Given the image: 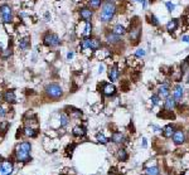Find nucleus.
Returning a JSON list of instances; mask_svg holds the SVG:
<instances>
[{
	"label": "nucleus",
	"instance_id": "obj_13",
	"mask_svg": "<svg viewBox=\"0 0 189 175\" xmlns=\"http://www.w3.org/2000/svg\"><path fill=\"white\" fill-rule=\"evenodd\" d=\"M119 74H120V71L117 69L116 66L108 68V78H110V81H111V82H116L117 78H119Z\"/></svg>",
	"mask_w": 189,
	"mask_h": 175
},
{
	"label": "nucleus",
	"instance_id": "obj_38",
	"mask_svg": "<svg viewBox=\"0 0 189 175\" xmlns=\"http://www.w3.org/2000/svg\"><path fill=\"white\" fill-rule=\"evenodd\" d=\"M135 56L136 57H144L145 56V51L144 49H137L136 53H135Z\"/></svg>",
	"mask_w": 189,
	"mask_h": 175
},
{
	"label": "nucleus",
	"instance_id": "obj_44",
	"mask_svg": "<svg viewBox=\"0 0 189 175\" xmlns=\"http://www.w3.org/2000/svg\"><path fill=\"white\" fill-rule=\"evenodd\" d=\"M100 72H103V66H102V64L100 66Z\"/></svg>",
	"mask_w": 189,
	"mask_h": 175
},
{
	"label": "nucleus",
	"instance_id": "obj_21",
	"mask_svg": "<svg viewBox=\"0 0 189 175\" xmlns=\"http://www.w3.org/2000/svg\"><path fill=\"white\" fill-rule=\"evenodd\" d=\"M174 126L173 125H168V126H165L164 127V130H163V136L164 137H172L173 136V134H174Z\"/></svg>",
	"mask_w": 189,
	"mask_h": 175
},
{
	"label": "nucleus",
	"instance_id": "obj_15",
	"mask_svg": "<svg viewBox=\"0 0 189 175\" xmlns=\"http://www.w3.org/2000/svg\"><path fill=\"white\" fill-rule=\"evenodd\" d=\"M90 49L93 51V52H97L99 49H101V40L97 39V38H91V42H90Z\"/></svg>",
	"mask_w": 189,
	"mask_h": 175
},
{
	"label": "nucleus",
	"instance_id": "obj_35",
	"mask_svg": "<svg viewBox=\"0 0 189 175\" xmlns=\"http://www.w3.org/2000/svg\"><path fill=\"white\" fill-rule=\"evenodd\" d=\"M165 5H167V9H168V11H170V13H172V11H174V9H175V5H174L173 3L167 1V3H165Z\"/></svg>",
	"mask_w": 189,
	"mask_h": 175
},
{
	"label": "nucleus",
	"instance_id": "obj_34",
	"mask_svg": "<svg viewBox=\"0 0 189 175\" xmlns=\"http://www.w3.org/2000/svg\"><path fill=\"white\" fill-rule=\"evenodd\" d=\"M7 130H8V122L0 121V131H1V132H5Z\"/></svg>",
	"mask_w": 189,
	"mask_h": 175
},
{
	"label": "nucleus",
	"instance_id": "obj_45",
	"mask_svg": "<svg viewBox=\"0 0 189 175\" xmlns=\"http://www.w3.org/2000/svg\"><path fill=\"white\" fill-rule=\"evenodd\" d=\"M3 98V93H1V91H0V100Z\"/></svg>",
	"mask_w": 189,
	"mask_h": 175
},
{
	"label": "nucleus",
	"instance_id": "obj_5",
	"mask_svg": "<svg viewBox=\"0 0 189 175\" xmlns=\"http://www.w3.org/2000/svg\"><path fill=\"white\" fill-rule=\"evenodd\" d=\"M0 16H1V22L8 24L13 20V9L8 4L0 5Z\"/></svg>",
	"mask_w": 189,
	"mask_h": 175
},
{
	"label": "nucleus",
	"instance_id": "obj_37",
	"mask_svg": "<svg viewBox=\"0 0 189 175\" xmlns=\"http://www.w3.org/2000/svg\"><path fill=\"white\" fill-rule=\"evenodd\" d=\"M189 67V57L185 59V61H184V63H183V66H182V73H183V72H184L187 68Z\"/></svg>",
	"mask_w": 189,
	"mask_h": 175
},
{
	"label": "nucleus",
	"instance_id": "obj_10",
	"mask_svg": "<svg viewBox=\"0 0 189 175\" xmlns=\"http://www.w3.org/2000/svg\"><path fill=\"white\" fill-rule=\"evenodd\" d=\"M102 93H103V96L111 97V96H114L116 93V87H115L112 83H103L102 84Z\"/></svg>",
	"mask_w": 189,
	"mask_h": 175
},
{
	"label": "nucleus",
	"instance_id": "obj_29",
	"mask_svg": "<svg viewBox=\"0 0 189 175\" xmlns=\"http://www.w3.org/2000/svg\"><path fill=\"white\" fill-rule=\"evenodd\" d=\"M148 19H149V23L151 24V25H154V27H159V20H158V18L155 16V15H153V14H151V15H149L148 16Z\"/></svg>",
	"mask_w": 189,
	"mask_h": 175
},
{
	"label": "nucleus",
	"instance_id": "obj_17",
	"mask_svg": "<svg viewBox=\"0 0 189 175\" xmlns=\"http://www.w3.org/2000/svg\"><path fill=\"white\" fill-rule=\"evenodd\" d=\"M173 97H174L175 101L182 100V97H183V87H182V84H176V86L174 87Z\"/></svg>",
	"mask_w": 189,
	"mask_h": 175
},
{
	"label": "nucleus",
	"instance_id": "obj_39",
	"mask_svg": "<svg viewBox=\"0 0 189 175\" xmlns=\"http://www.w3.org/2000/svg\"><path fill=\"white\" fill-rule=\"evenodd\" d=\"M5 116H7V110L3 106H0V117H5Z\"/></svg>",
	"mask_w": 189,
	"mask_h": 175
},
{
	"label": "nucleus",
	"instance_id": "obj_4",
	"mask_svg": "<svg viewBox=\"0 0 189 175\" xmlns=\"http://www.w3.org/2000/svg\"><path fill=\"white\" fill-rule=\"evenodd\" d=\"M127 32H129V39L131 44H137L140 42V38H141V25L139 23L132 24Z\"/></svg>",
	"mask_w": 189,
	"mask_h": 175
},
{
	"label": "nucleus",
	"instance_id": "obj_1",
	"mask_svg": "<svg viewBox=\"0 0 189 175\" xmlns=\"http://www.w3.org/2000/svg\"><path fill=\"white\" fill-rule=\"evenodd\" d=\"M100 14H99V19L101 23H110L112 19L115 14H116L117 11V7L116 4H115L112 0H106V1H103L101 8H100Z\"/></svg>",
	"mask_w": 189,
	"mask_h": 175
},
{
	"label": "nucleus",
	"instance_id": "obj_26",
	"mask_svg": "<svg viewBox=\"0 0 189 175\" xmlns=\"http://www.w3.org/2000/svg\"><path fill=\"white\" fill-rule=\"evenodd\" d=\"M73 135L77 136V137L84 136L86 135V129H84L83 126H76V127L73 129Z\"/></svg>",
	"mask_w": 189,
	"mask_h": 175
},
{
	"label": "nucleus",
	"instance_id": "obj_20",
	"mask_svg": "<svg viewBox=\"0 0 189 175\" xmlns=\"http://www.w3.org/2000/svg\"><path fill=\"white\" fill-rule=\"evenodd\" d=\"M102 0H88V8L92 10H99L102 5Z\"/></svg>",
	"mask_w": 189,
	"mask_h": 175
},
{
	"label": "nucleus",
	"instance_id": "obj_28",
	"mask_svg": "<svg viewBox=\"0 0 189 175\" xmlns=\"http://www.w3.org/2000/svg\"><path fill=\"white\" fill-rule=\"evenodd\" d=\"M146 175H160V171L159 169H158L156 166H153V168H148L146 169Z\"/></svg>",
	"mask_w": 189,
	"mask_h": 175
},
{
	"label": "nucleus",
	"instance_id": "obj_12",
	"mask_svg": "<svg viewBox=\"0 0 189 175\" xmlns=\"http://www.w3.org/2000/svg\"><path fill=\"white\" fill-rule=\"evenodd\" d=\"M170 95V91H169V84L168 83H163L161 86L159 87V92H158V96L161 98H168Z\"/></svg>",
	"mask_w": 189,
	"mask_h": 175
},
{
	"label": "nucleus",
	"instance_id": "obj_6",
	"mask_svg": "<svg viewBox=\"0 0 189 175\" xmlns=\"http://www.w3.org/2000/svg\"><path fill=\"white\" fill-rule=\"evenodd\" d=\"M43 43L44 45L49 47V48H56L61 44V39L57 34L54 33H47L44 37H43Z\"/></svg>",
	"mask_w": 189,
	"mask_h": 175
},
{
	"label": "nucleus",
	"instance_id": "obj_33",
	"mask_svg": "<svg viewBox=\"0 0 189 175\" xmlns=\"http://www.w3.org/2000/svg\"><path fill=\"white\" fill-rule=\"evenodd\" d=\"M0 53H1V57L4 59H7L10 54H11V51H10V48H7V49H3V51H0Z\"/></svg>",
	"mask_w": 189,
	"mask_h": 175
},
{
	"label": "nucleus",
	"instance_id": "obj_24",
	"mask_svg": "<svg viewBox=\"0 0 189 175\" xmlns=\"http://www.w3.org/2000/svg\"><path fill=\"white\" fill-rule=\"evenodd\" d=\"M90 42H91V38H90V37H83V38L81 39V43H80L81 51L90 49Z\"/></svg>",
	"mask_w": 189,
	"mask_h": 175
},
{
	"label": "nucleus",
	"instance_id": "obj_14",
	"mask_svg": "<svg viewBox=\"0 0 189 175\" xmlns=\"http://www.w3.org/2000/svg\"><path fill=\"white\" fill-rule=\"evenodd\" d=\"M3 98H4L5 102H8V104H14V102L16 101V97H15L14 91H10V89L3 95Z\"/></svg>",
	"mask_w": 189,
	"mask_h": 175
},
{
	"label": "nucleus",
	"instance_id": "obj_25",
	"mask_svg": "<svg viewBox=\"0 0 189 175\" xmlns=\"http://www.w3.org/2000/svg\"><path fill=\"white\" fill-rule=\"evenodd\" d=\"M23 134L25 135L27 137H35L37 136V130H34L33 127H30V126H27V127H24Z\"/></svg>",
	"mask_w": 189,
	"mask_h": 175
},
{
	"label": "nucleus",
	"instance_id": "obj_22",
	"mask_svg": "<svg viewBox=\"0 0 189 175\" xmlns=\"http://www.w3.org/2000/svg\"><path fill=\"white\" fill-rule=\"evenodd\" d=\"M84 23V31L81 33L83 37H90L92 33V23L91 22H83Z\"/></svg>",
	"mask_w": 189,
	"mask_h": 175
},
{
	"label": "nucleus",
	"instance_id": "obj_19",
	"mask_svg": "<svg viewBox=\"0 0 189 175\" xmlns=\"http://www.w3.org/2000/svg\"><path fill=\"white\" fill-rule=\"evenodd\" d=\"M176 28H178V19H172V20H169L167 23V31L169 33L175 32Z\"/></svg>",
	"mask_w": 189,
	"mask_h": 175
},
{
	"label": "nucleus",
	"instance_id": "obj_42",
	"mask_svg": "<svg viewBox=\"0 0 189 175\" xmlns=\"http://www.w3.org/2000/svg\"><path fill=\"white\" fill-rule=\"evenodd\" d=\"M73 54H75L73 52H69L68 54H67V59H68V61H69V59H72V58H73Z\"/></svg>",
	"mask_w": 189,
	"mask_h": 175
},
{
	"label": "nucleus",
	"instance_id": "obj_23",
	"mask_svg": "<svg viewBox=\"0 0 189 175\" xmlns=\"http://www.w3.org/2000/svg\"><path fill=\"white\" fill-rule=\"evenodd\" d=\"M112 32L123 37V35L126 33V28L124 25H121V24H115V25L112 27Z\"/></svg>",
	"mask_w": 189,
	"mask_h": 175
},
{
	"label": "nucleus",
	"instance_id": "obj_18",
	"mask_svg": "<svg viewBox=\"0 0 189 175\" xmlns=\"http://www.w3.org/2000/svg\"><path fill=\"white\" fill-rule=\"evenodd\" d=\"M30 48V40L29 38H22L19 40V49L23 52H27Z\"/></svg>",
	"mask_w": 189,
	"mask_h": 175
},
{
	"label": "nucleus",
	"instance_id": "obj_11",
	"mask_svg": "<svg viewBox=\"0 0 189 175\" xmlns=\"http://www.w3.org/2000/svg\"><path fill=\"white\" fill-rule=\"evenodd\" d=\"M173 141L174 144L176 145H180L185 141V135H184V132H183L182 130H175L174 131V134H173Z\"/></svg>",
	"mask_w": 189,
	"mask_h": 175
},
{
	"label": "nucleus",
	"instance_id": "obj_46",
	"mask_svg": "<svg viewBox=\"0 0 189 175\" xmlns=\"http://www.w3.org/2000/svg\"><path fill=\"white\" fill-rule=\"evenodd\" d=\"M188 82H189V74H188Z\"/></svg>",
	"mask_w": 189,
	"mask_h": 175
},
{
	"label": "nucleus",
	"instance_id": "obj_8",
	"mask_svg": "<svg viewBox=\"0 0 189 175\" xmlns=\"http://www.w3.org/2000/svg\"><path fill=\"white\" fill-rule=\"evenodd\" d=\"M105 39H106L107 43L111 44V45H119L121 42H123V38H121V35L114 33V32H111V31H110L108 33H106Z\"/></svg>",
	"mask_w": 189,
	"mask_h": 175
},
{
	"label": "nucleus",
	"instance_id": "obj_41",
	"mask_svg": "<svg viewBox=\"0 0 189 175\" xmlns=\"http://www.w3.org/2000/svg\"><path fill=\"white\" fill-rule=\"evenodd\" d=\"M182 40L185 42V43H189V37L188 35H184V37H182Z\"/></svg>",
	"mask_w": 189,
	"mask_h": 175
},
{
	"label": "nucleus",
	"instance_id": "obj_32",
	"mask_svg": "<svg viewBox=\"0 0 189 175\" xmlns=\"http://www.w3.org/2000/svg\"><path fill=\"white\" fill-rule=\"evenodd\" d=\"M97 141L101 142V144H107L108 142V139L103 134H99V135H97Z\"/></svg>",
	"mask_w": 189,
	"mask_h": 175
},
{
	"label": "nucleus",
	"instance_id": "obj_36",
	"mask_svg": "<svg viewBox=\"0 0 189 175\" xmlns=\"http://www.w3.org/2000/svg\"><path fill=\"white\" fill-rule=\"evenodd\" d=\"M159 100H160V97L158 95H153V96H151V102H153V105H158V104H159Z\"/></svg>",
	"mask_w": 189,
	"mask_h": 175
},
{
	"label": "nucleus",
	"instance_id": "obj_3",
	"mask_svg": "<svg viewBox=\"0 0 189 175\" xmlns=\"http://www.w3.org/2000/svg\"><path fill=\"white\" fill-rule=\"evenodd\" d=\"M46 95L49 98H53V100L61 98V97H62V95H63L62 87H61L59 84H57V83H49L46 87Z\"/></svg>",
	"mask_w": 189,
	"mask_h": 175
},
{
	"label": "nucleus",
	"instance_id": "obj_7",
	"mask_svg": "<svg viewBox=\"0 0 189 175\" xmlns=\"http://www.w3.org/2000/svg\"><path fill=\"white\" fill-rule=\"evenodd\" d=\"M78 15H80L82 22H91L93 16V10L90 9L88 7H82L78 10Z\"/></svg>",
	"mask_w": 189,
	"mask_h": 175
},
{
	"label": "nucleus",
	"instance_id": "obj_30",
	"mask_svg": "<svg viewBox=\"0 0 189 175\" xmlns=\"http://www.w3.org/2000/svg\"><path fill=\"white\" fill-rule=\"evenodd\" d=\"M117 156H119V159L121 161H125L127 159V153H126V150L125 149H120L119 151H117Z\"/></svg>",
	"mask_w": 189,
	"mask_h": 175
},
{
	"label": "nucleus",
	"instance_id": "obj_16",
	"mask_svg": "<svg viewBox=\"0 0 189 175\" xmlns=\"http://www.w3.org/2000/svg\"><path fill=\"white\" fill-rule=\"evenodd\" d=\"M175 100H174V97H168L167 100H165V102H164V110L165 111H172L173 108L175 107Z\"/></svg>",
	"mask_w": 189,
	"mask_h": 175
},
{
	"label": "nucleus",
	"instance_id": "obj_2",
	"mask_svg": "<svg viewBox=\"0 0 189 175\" xmlns=\"http://www.w3.org/2000/svg\"><path fill=\"white\" fill-rule=\"evenodd\" d=\"M30 149H32V146H30V142H28V141H24L18 145L15 149L16 160L22 161V162L30 161Z\"/></svg>",
	"mask_w": 189,
	"mask_h": 175
},
{
	"label": "nucleus",
	"instance_id": "obj_40",
	"mask_svg": "<svg viewBox=\"0 0 189 175\" xmlns=\"http://www.w3.org/2000/svg\"><path fill=\"white\" fill-rule=\"evenodd\" d=\"M134 1L141 3V4H143V7H144V8H146V1H145V0H134Z\"/></svg>",
	"mask_w": 189,
	"mask_h": 175
},
{
	"label": "nucleus",
	"instance_id": "obj_47",
	"mask_svg": "<svg viewBox=\"0 0 189 175\" xmlns=\"http://www.w3.org/2000/svg\"><path fill=\"white\" fill-rule=\"evenodd\" d=\"M4 1H5V0H4Z\"/></svg>",
	"mask_w": 189,
	"mask_h": 175
},
{
	"label": "nucleus",
	"instance_id": "obj_27",
	"mask_svg": "<svg viewBox=\"0 0 189 175\" xmlns=\"http://www.w3.org/2000/svg\"><path fill=\"white\" fill-rule=\"evenodd\" d=\"M124 140H125V137L121 132H114L112 134V141L115 144H121V142H124Z\"/></svg>",
	"mask_w": 189,
	"mask_h": 175
},
{
	"label": "nucleus",
	"instance_id": "obj_43",
	"mask_svg": "<svg viewBox=\"0 0 189 175\" xmlns=\"http://www.w3.org/2000/svg\"><path fill=\"white\" fill-rule=\"evenodd\" d=\"M143 146H144V147L146 146V140H145V139H144V140H143Z\"/></svg>",
	"mask_w": 189,
	"mask_h": 175
},
{
	"label": "nucleus",
	"instance_id": "obj_31",
	"mask_svg": "<svg viewBox=\"0 0 189 175\" xmlns=\"http://www.w3.org/2000/svg\"><path fill=\"white\" fill-rule=\"evenodd\" d=\"M59 122H61V126H66L67 124H68V116H67L66 113H61Z\"/></svg>",
	"mask_w": 189,
	"mask_h": 175
},
{
	"label": "nucleus",
	"instance_id": "obj_9",
	"mask_svg": "<svg viewBox=\"0 0 189 175\" xmlns=\"http://www.w3.org/2000/svg\"><path fill=\"white\" fill-rule=\"evenodd\" d=\"M11 173H13V162L4 160L0 164V175H10Z\"/></svg>",
	"mask_w": 189,
	"mask_h": 175
}]
</instances>
